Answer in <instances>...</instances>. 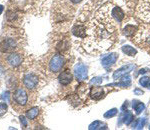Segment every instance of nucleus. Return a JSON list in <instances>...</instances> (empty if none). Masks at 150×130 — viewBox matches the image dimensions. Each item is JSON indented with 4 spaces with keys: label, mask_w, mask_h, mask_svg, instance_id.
<instances>
[{
    "label": "nucleus",
    "mask_w": 150,
    "mask_h": 130,
    "mask_svg": "<svg viewBox=\"0 0 150 130\" xmlns=\"http://www.w3.org/2000/svg\"><path fill=\"white\" fill-rule=\"evenodd\" d=\"M137 14L145 21H150V0H140Z\"/></svg>",
    "instance_id": "39448f33"
},
{
    "label": "nucleus",
    "mask_w": 150,
    "mask_h": 130,
    "mask_svg": "<svg viewBox=\"0 0 150 130\" xmlns=\"http://www.w3.org/2000/svg\"><path fill=\"white\" fill-rule=\"evenodd\" d=\"M106 129L107 127H106L105 124H102V122L101 121H94L93 123H91L89 125V129L90 130H93V129Z\"/></svg>",
    "instance_id": "a211bd4d"
},
{
    "label": "nucleus",
    "mask_w": 150,
    "mask_h": 130,
    "mask_svg": "<svg viewBox=\"0 0 150 130\" xmlns=\"http://www.w3.org/2000/svg\"><path fill=\"white\" fill-rule=\"evenodd\" d=\"M70 1H71L72 3H74V4H78V3H80L82 0H70Z\"/></svg>",
    "instance_id": "cd10ccee"
},
{
    "label": "nucleus",
    "mask_w": 150,
    "mask_h": 130,
    "mask_svg": "<svg viewBox=\"0 0 150 130\" xmlns=\"http://www.w3.org/2000/svg\"><path fill=\"white\" fill-rule=\"evenodd\" d=\"M64 65V58L62 55L60 54H55L52 56L51 60L49 62V69L51 72H58L60 71V69L62 68V66Z\"/></svg>",
    "instance_id": "0eeeda50"
},
{
    "label": "nucleus",
    "mask_w": 150,
    "mask_h": 130,
    "mask_svg": "<svg viewBox=\"0 0 150 130\" xmlns=\"http://www.w3.org/2000/svg\"><path fill=\"white\" fill-rule=\"evenodd\" d=\"M38 76L33 73H28L23 77V85L27 90H34L38 85Z\"/></svg>",
    "instance_id": "423d86ee"
},
{
    "label": "nucleus",
    "mask_w": 150,
    "mask_h": 130,
    "mask_svg": "<svg viewBox=\"0 0 150 130\" xmlns=\"http://www.w3.org/2000/svg\"><path fill=\"white\" fill-rule=\"evenodd\" d=\"M102 82V78L101 77H95L91 80V83H101Z\"/></svg>",
    "instance_id": "bb28decb"
},
{
    "label": "nucleus",
    "mask_w": 150,
    "mask_h": 130,
    "mask_svg": "<svg viewBox=\"0 0 150 130\" xmlns=\"http://www.w3.org/2000/svg\"><path fill=\"white\" fill-rule=\"evenodd\" d=\"M135 31H136V28L133 25H127L126 27L124 28V34L127 36H130V35L134 34Z\"/></svg>",
    "instance_id": "412c9836"
},
{
    "label": "nucleus",
    "mask_w": 150,
    "mask_h": 130,
    "mask_svg": "<svg viewBox=\"0 0 150 130\" xmlns=\"http://www.w3.org/2000/svg\"><path fill=\"white\" fill-rule=\"evenodd\" d=\"M20 18H21L20 13H18L17 11H14V10H8L5 16V19L11 24H14V22L16 23L18 20H20Z\"/></svg>",
    "instance_id": "9b49d317"
},
{
    "label": "nucleus",
    "mask_w": 150,
    "mask_h": 130,
    "mask_svg": "<svg viewBox=\"0 0 150 130\" xmlns=\"http://www.w3.org/2000/svg\"><path fill=\"white\" fill-rule=\"evenodd\" d=\"M132 106L135 109V111H136L137 114H140V113L145 109V105L143 104V103L139 102V101H133Z\"/></svg>",
    "instance_id": "dca6fc26"
},
{
    "label": "nucleus",
    "mask_w": 150,
    "mask_h": 130,
    "mask_svg": "<svg viewBox=\"0 0 150 130\" xmlns=\"http://www.w3.org/2000/svg\"><path fill=\"white\" fill-rule=\"evenodd\" d=\"M117 114V109L116 108H113V109H110L109 111H107L104 114V117L105 118H110V117H113Z\"/></svg>",
    "instance_id": "5701e85b"
},
{
    "label": "nucleus",
    "mask_w": 150,
    "mask_h": 130,
    "mask_svg": "<svg viewBox=\"0 0 150 130\" xmlns=\"http://www.w3.org/2000/svg\"><path fill=\"white\" fill-rule=\"evenodd\" d=\"M12 99H13L12 103L13 108L17 111H20L21 109L27 107L29 104V92L25 87H19L14 91Z\"/></svg>",
    "instance_id": "f257e3e1"
},
{
    "label": "nucleus",
    "mask_w": 150,
    "mask_h": 130,
    "mask_svg": "<svg viewBox=\"0 0 150 130\" xmlns=\"http://www.w3.org/2000/svg\"><path fill=\"white\" fill-rule=\"evenodd\" d=\"M149 129H150V126H149Z\"/></svg>",
    "instance_id": "72a5a7b5"
},
{
    "label": "nucleus",
    "mask_w": 150,
    "mask_h": 130,
    "mask_svg": "<svg viewBox=\"0 0 150 130\" xmlns=\"http://www.w3.org/2000/svg\"><path fill=\"white\" fill-rule=\"evenodd\" d=\"M58 80H59L60 84H62V85H68L72 81V75H71V73H70V71L66 70V71L62 72L59 75V77H58Z\"/></svg>",
    "instance_id": "f8f14e48"
},
{
    "label": "nucleus",
    "mask_w": 150,
    "mask_h": 130,
    "mask_svg": "<svg viewBox=\"0 0 150 130\" xmlns=\"http://www.w3.org/2000/svg\"><path fill=\"white\" fill-rule=\"evenodd\" d=\"M139 83L141 84L142 86H144V87H147V86L149 85L150 83V78L147 76H144V77H141L139 80Z\"/></svg>",
    "instance_id": "4be33fe9"
},
{
    "label": "nucleus",
    "mask_w": 150,
    "mask_h": 130,
    "mask_svg": "<svg viewBox=\"0 0 150 130\" xmlns=\"http://www.w3.org/2000/svg\"><path fill=\"white\" fill-rule=\"evenodd\" d=\"M72 33L77 37H86V27L83 24H76L72 28Z\"/></svg>",
    "instance_id": "9d476101"
},
{
    "label": "nucleus",
    "mask_w": 150,
    "mask_h": 130,
    "mask_svg": "<svg viewBox=\"0 0 150 130\" xmlns=\"http://www.w3.org/2000/svg\"><path fill=\"white\" fill-rule=\"evenodd\" d=\"M145 72H146V70H145V69H141V70H140V71H139V73L143 74V73H145Z\"/></svg>",
    "instance_id": "7c9ffc66"
},
{
    "label": "nucleus",
    "mask_w": 150,
    "mask_h": 130,
    "mask_svg": "<svg viewBox=\"0 0 150 130\" xmlns=\"http://www.w3.org/2000/svg\"><path fill=\"white\" fill-rule=\"evenodd\" d=\"M3 10H4V6L3 5H0V14L3 12Z\"/></svg>",
    "instance_id": "c756f323"
},
{
    "label": "nucleus",
    "mask_w": 150,
    "mask_h": 130,
    "mask_svg": "<svg viewBox=\"0 0 150 130\" xmlns=\"http://www.w3.org/2000/svg\"><path fill=\"white\" fill-rule=\"evenodd\" d=\"M123 121H124V123L126 125H129L130 123L132 122L133 120V114L130 111H126V113L124 114V117H123Z\"/></svg>",
    "instance_id": "6ab92c4d"
},
{
    "label": "nucleus",
    "mask_w": 150,
    "mask_h": 130,
    "mask_svg": "<svg viewBox=\"0 0 150 130\" xmlns=\"http://www.w3.org/2000/svg\"><path fill=\"white\" fill-rule=\"evenodd\" d=\"M23 56L20 52L13 51L10 53H7L5 57V65L9 68H16L22 63Z\"/></svg>",
    "instance_id": "20e7f679"
},
{
    "label": "nucleus",
    "mask_w": 150,
    "mask_h": 130,
    "mask_svg": "<svg viewBox=\"0 0 150 130\" xmlns=\"http://www.w3.org/2000/svg\"><path fill=\"white\" fill-rule=\"evenodd\" d=\"M103 89L101 87H92L90 90V96L92 99L99 100L103 97Z\"/></svg>",
    "instance_id": "4468645a"
},
{
    "label": "nucleus",
    "mask_w": 150,
    "mask_h": 130,
    "mask_svg": "<svg viewBox=\"0 0 150 130\" xmlns=\"http://www.w3.org/2000/svg\"><path fill=\"white\" fill-rule=\"evenodd\" d=\"M148 86H149V88H150V83H149V85H148Z\"/></svg>",
    "instance_id": "473e14b6"
},
{
    "label": "nucleus",
    "mask_w": 150,
    "mask_h": 130,
    "mask_svg": "<svg viewBox=\"0 0 150 130\" xmlns=\"http://www.w3.org/2000/svg\"><path fill=\"white\" fill-rule=\"evenodd\" d=\"M125 108H127V102H126V103H125V104H124V105H123L122 109H123V110H124V109H125Z\"/></svg>",
    "instance_id": "2f4dec72"
},
{
    "label": "nucleus",
    "mask_w": 150,
    "mask_h": 130,
    "mask_svg": "<svg viewBox=\"0 0 150 130\" xmlns=\"http://www.w3.org/2000/svg\"><path fill=\"white\" fill-rule=\"evenodd\" d=\"M134 41L142 46H150V23L140 26L134 36Z\"/></svg>",
    "instance_id": "f03ea898"
},
{
    "label": "nucleus",
    "mask_w": 150,
    "mask_h": 130,
    "mask_svg": "<svg viewBox=\"0 0 150 130\" xmlns=\"http://www.w3.org/2000/svg\"><path fill=\"white\" fill-rule=\"evenodd\" d=\"M0 99L6 101V102H9V101H10V92H9V91L3 92L1 95H0Z\"/></svg>",
    "instance_id": "b1692460"
},
{
    "label": "nucleus",
    "mask_w": 150,
    "mask_h": 130,
    "mask_svg": "<svg viewBox=\"0 0 150 130\" xmlns=\"http://www.w3.org/2000/svg\"><path fill=\"white\" fill-rule=\"evenodd\" d=\"M134 68H135V66H134V65H132V64L125 65V66L121 67V68H119L118 70H116L114 72V74H113V78H114L115 80H117L118 78L122 77L123 75H125V74H128L130 71H132Z\"/></svg>",
    "instance_id": "1a4fd4ad"
},
{
    "label": "nucleus",
    "mask_w": 150,
    "mask_h": 130,
    "mask_svg": "<svg viewBox=\"0 0 150 130\" xmlns=\"http://www.w3.org/2000/svg\"><path fill=\"white\" fill-rule=\"evenodd\" d=\"M75 77L79 81H83L87 78V67L84 64H78L75 66L74 69Z\"/></svg>",
    "instance_id": "6e6552de"
},
{
    "label": "nucleus",
    "mask_w": 150,
    "mask_h": 130,
    "mask_svg": "<svg viewBox=\"0 0 150 130\" xmlns=\"http://www.w3.org/2000/svg\"><path fill=\"white\" fill-rule=\"evenodd\" d=\"M122 51L124 52L125 54L129 55V56H134V55L137 53L136 49H134V48L129 46V45H124V46L122 47Z\"/></svg>",
    "instance_id": "f3484780"
},
{
    "label": "nucleus",
    "mask_w": 150,
    "mask_h": 130,
    "mask_svg": "<svg viewBox=\"0 0 150 130\" xmlns=\"http://www.w3.org/2000/svg\"><path fill=\"white\" fill-rule=\"evenodd\" d=\"M18 48V41L14 37H6L0 41V51L3 53H10L16 51Z\"/></svg>",
    "instance_id": "7ed1b4c3"
},
{
    "label": "nucleus",
    "mask_w": 150,
    "mask_h": 130,
    "mask_svg": "<svg viewBox=\"0 0 150 130\" xmlns=\"http://www.w3.org/2000/svg\"><path fill=\"white\" fill-rule=\"evenodd\" d=\"M145 123H146V118H139L136 122H135V124L133 125V127L136 129H142L145 125Z\"/></svg>",
    "instance_id": "aec40b11"
},
{
    "label": "nucleus",
    "mask_w": 150,
    "mask_h": 130,
    "mask_svg": "<svg viewBox=\"0 0 150 130\" xmlns=\"http://www.w3.org/2000/svg\"><path fill=\"white\" fill-rule=\"evenodd\" d=\"M116 60H117V54H116V53H111L109 55H107L105 58L102 59V65H103V66H105V67L110 66V65L115 63Z\"/></svg>",
    "instance_id": "ddd939ff"
},
{
    "label": "nucleus",
    "mask_w": 150,
    "mask_h": 130,
    "mask_svg": "<svg viewBox=\"0 0 150 130\" xmlns=\"http://www.w3.org/2000/svg\"><path fill=\"white\" fill-rule=\"evenodd\" d=\"M20 122H21V124H22V126L23 127H27V119L25 118L24 116H20Z\"/></svg>",
    "instance_id": "a878e982"
},
{
    "label": "nucleus",
    "mask_w": 150,
    "mask_h": 130,
    "mask_svg": "<svg viewBox=\"0 0 150 130\" xmlns=\"http://www.w3.org/2000/svg\"><path fill=\"white\" fill-rule=\"evenodd\" d=\"M134 92H135V93H136V94H142V93H143V92H142V91H140V90H138V89H136V90H135V91H134Z\"/></svg>",
    "instance_id": "c85d7f7f"
},
{
    "label": "nucleus",
    "mask_w": 150,
    "mask_h": 130,
    "mask_svg": "<svg viewBox=\"0 0 150 130\" xmlns=\"http://www.w3.org/2000/svg\"><path fill=\"white\" fill-rule=\"evenodd\" d=\"M7 111V104L6 103H0V116L3 115Z\"/></svg>",
    "instance_id": "393cba45"
},
{
    "label": "nucleus",
    "mask_w": 150,
    "mask_h": 130,
    "mask_svg": "<svg viewBox=\"0 0 150 130\" xmlns=\"http://www.w3.org/2000/svg\"><path fill=\"white\" fill-rule=\"evenodd\" d=\"M38 113H39V108L38 107H32L26 111V117L30 120H33L37 117Z\"/></svg>",
    "instance_id": "2eb2a0df"
}]
</instances>
